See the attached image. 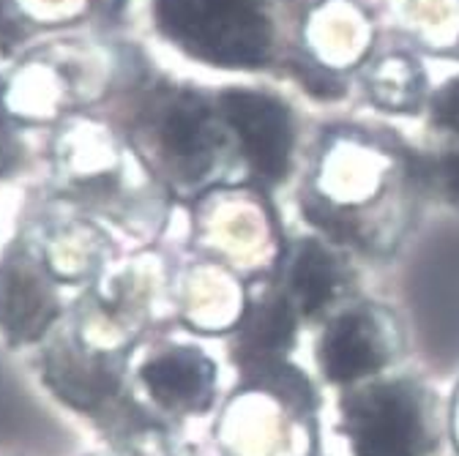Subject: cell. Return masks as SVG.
I'll list each match as a JSON object with an SVG mask.
<instances>
[{
  "instance_id": "6da1fadb",
  "label": "cell",
  "mask_w": 459,
  "mask_h": 456,
  "mask_svg": "<svg viewBox=\"0 0 459 456\" xmlns=\"http://www.w3.org/2000/svg\"><path fill=\"white\" fill-rule=\"evenodd\" d=\"M153 17L172 44L211 66L255 69L268 61L265 0H156Z\"/></svg>"
},
{
  "instance_id": "7a4b0ae2",
  "label": "cell",
  "mask_w": 459,
  "mask_h": 456,
  "mask_svg": "<svg viewBox=\"0 0 459 456\" xmlns=\"http://www.w3.org/2000/svg\"><path fill=\"white\" fill-rule=\"evenodd\" d=\"M219 116L238 134L247 159L263 178L276 181L284 176L293 151V124L281 101L255 90H224Z\"/></svg>"
},
{
  "instance_id": "3957f363",
  "label": "cell",
  "mask_w": 459,
  "mask_h": 456,
  "mask_svg": "<svg viewBox=\"0 0 459 456\" xmlns=\"http://www.w3.org/2000/svg\"><path fill=\"white\" fill-rule=\"evenodd\" d=\"M153 109V132L164 156L189 173L205 169L219 142L213 112L205 101L189 90H181L164 96Z\"/></svg>"
},
{
  "instance_id": "277c9868",
  "label": "cell",
  "mask_w": 459,
  "mask_h": 456,
  "mask_svg": "<svg viewBox=\"0 0 459 456\" xmlns=\"http://www.w3.org/2000/svg\"><path fill=\"white\" fill-rule=\"evenodd\" d=\"M353 421L359 456H413L419 418L408 396L377 391L364 399Z\"/></svg>"
},
{
  "instance_id": "5b68a950",
  "label": "cell",
  "mask_w": 459,
  "mask_h": 456,
  "mask_svg": "<svg viewBox=\"0 0 459 456\" xmlns=\"http://www.w3.org/2000/svg\"><path fill=\"white\" fill-rule=\"evenodd\" d=\"M145 383L161 405L203 410L211 399L213 366L197 350H172L145 366Z\"/></svg>"
},
{
  "instance_id": "8992f818",
  "label": "cell",
  "mask_w": 459,
  "mask_h": 456,
  "mask_svg": "<svg viewBox=\"0 0 459 456\" xmlns=\"http://www.w3.org/2000/svg\"><path fill=\"white\" fill-rule=\"evenodd\" d=\"M320 364L328 380L348 383L383 366V348L375 328L361 314L336 320L320 348Z\"/></svg>"
},
{
  "instance_id": "52a82bcc",
  "label": "cell",
  "mask_w": 459,
  "mask_h": 456,
  "mask_svg": "<svg viewBox=\"0 0 459 456\" xmlns=\"http://www.w3.org/2000/svg\"><path fill=\"white\" fill-rule=\"evenodd\" d=\"M336 281L339 276H336V265L331 254L320 244L304 241L296 249L293 268H290V284H293V293L299 298L301 312L315 314L333 296Z\"/></svg>"
},
{
  "instance_id": "ba28073f",
  "label": "cell",
  "mask_w": 459,
  "mask_h": 456,
  "mask_svg": "<svg viewBox=\"0 0 459 456\" xmlns=\"http://www.w3.org/2000/svg\"><path fill=\"white\" fill-rule=\"evenodd\" d=\"M369 85L380 104L405 109V107L419 104L424 77L419 72V64H413L411 58H402V55H394V58H385L383 64H377Z\"/></svg>"
},
{
  "instance_id": "9c48e42d",
  "label": "cell",
  "mask_w": 459,
  "mask_h": 456,
  "mask_svg": "<svg viewBox=\"0 0 459 456\" xmlns=\"http://www.w3.org/2000/svg\"><path fill=\"white\" fill-rule=\"evenodd\" d=\"M249 333H252L255 348H263V350H271V353L273 350H284L293 341V314H290V306L281 304V301L263 306V312L255 314Z\"/></svg>"
},
{
  "instance_id": "30bf717a",
  "label": "cell",
  "mask_w": 459,
  "mask_h": 456,
  "mask_svg": "<svg viewBox=\"0 0 459 456\" xmlns=\"http://www.w3.org/2000/svg\"><path fill=\"white\" fill-rule=\"evenodd\" d=\"M432 116L443 129L459 134V80L446 82L432 99Z\"/></svg>"
},
{
  "instance_id": "8fae6325",
  "label": "cell",
  "mask_w": 459,
  "mask_h": 456,
  "mask_svg": "<svg viewBox=\"0 0 459 456\" xmlns=\"http://www.w3.org/2000/svg\"><path fill=\"white\" fill-rule=\"evenodd\" d=\"M429 178L437 184V189L443 194H448L451 200H459V148L456 151H448L446 156H440L432 164Z\"/></svg>"
}]
</instances>
